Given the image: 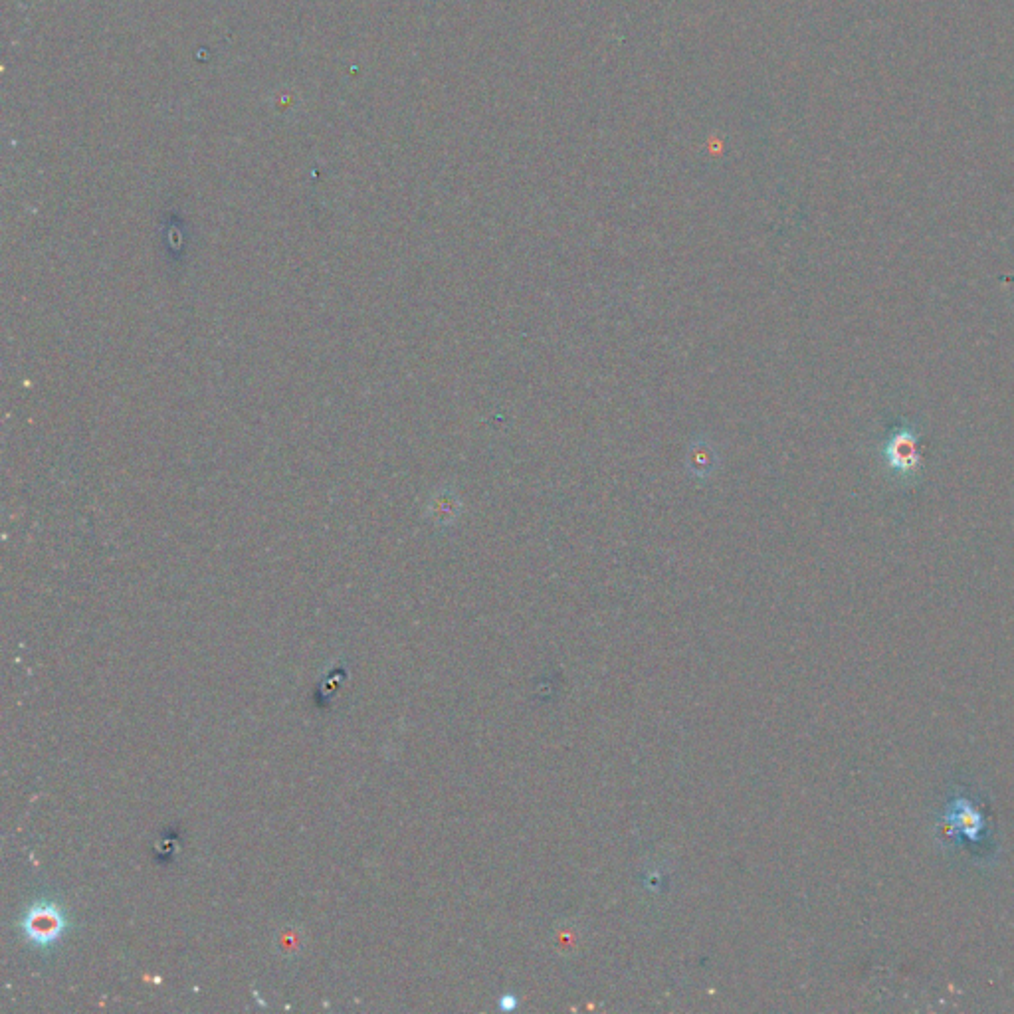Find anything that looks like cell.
Returning a JSON list of instances; mask_svg holds the SVG:
<instances>
[{
  "instance_id": "6da1fadb",
  "label": "cell",
  "mask_w": 1014,
  "mask_h": 1014,
  "mask_svg": "<svg viewBox=\"0 0 1014 1014\" xmlns=\"http://www.w3.org/2000/svg\"><path fill=\"white\" fill-rule=\"evenodd\" d=\"M18 929L28 945L40 953H48L62 943V939L72 929V921L60 902L52 898H40L34 900L20 915Z\"/></svg>"
},
{
  "instance_id": "7a4b0ae2",
  "label": "cell",
  "mask_w": 1014,
  "mask_h": 1014,
  "mask_svg": "<svg viewBox=\"0 0 1014 1014\" xmlns=\"http://www.w3.org/2000/svg\"><path fill=\"white\" fill-rule=\"evenodd\" d=\"M886 462H890L892 470L900 476L915 474L919 470V448H917V434L908 428H898L884 446Z\"/></svg>"
},
{
  "instance_id": "3957f363",
  "label": "cell",
  "mask_w": 1014,
  "mask_h": 1014,
  "mask_svg": "<svg viewBox=\"0 0 1014 1014\" xmlns=\"http://www.w3.org/2000/svg\"><path fill=\"white\" fill-rule=\"evenodd\" d=\"M721 456L708 436H694L686 452V470L694 480L706 482L719 470Z\"/></svg>"
},
{
  "instance_id": "277c9868",
  "label": "cell",
  "mask_w": 1014,
  "mask_h": 1014,
  "mask_svg": "<svg viewBox=\"0 0 1014 1014\" xmlns=\"http://www.w3.org/2000/svg\"><path fill=\"white\" fill-rule=\"evenodd\" d=\"M430 513L438 523H444V525L454 523L462 513V500L454 490L444 488L434 496Z\"/></svg>"
}]
</instances>
